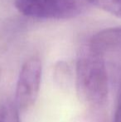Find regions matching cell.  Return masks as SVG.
<instances>
[{
    "label": "cell",
    "mask_w": 121,
    "mask_h": 122,
    "mask_svg": "<svg viewBox=\"0 0 121 122\" xmlns=\"http://www.w3.org/2000/svg\"><path fill=\"white\" fill-rule=\"evenodd\" d=\"M117 77V85H118V97H117V103L121 104V66H117L115 68Z\"/></svg>",
    "instance_id": "52a82bcc"
},
{
    "label": "cell",
    "mask_w": 121,
    "mask_h": 122,
    "mask_svg": "<svg viewBox=\"0 0 121 122\" xmlns=\"http://www.w3.org/2000/svg\"><path fill=\"white\" fill-rule=\"evenodd\" d=\"M0 122H21L19 110L11 101H5L0 105Z\"/></svg>",
    "instance_id": "5b68a950"
},
{
    "label": "cell",
    "mask_w": 121,
    "mask_h": 122,
    "mask_svg": "<svg viewBox=\"0 0 121 122\" xmlns=\"http://www.w3.org/2000/svg\"><path fill=\"white\" fill-rule=\"evenodd\" d=\"M91 0H15L17 9L25 16L42 19H69L86 13Z\"/></svg>",
    "instance_id": "7a4b0ae2"
},
{
    "label": "cell",
    "mask_w": 121,
    "mask_h": 122,
    "mask_svg": "<svg viewBox=\"0 0 121 122\" xmlns=\"http://www.w3.org/2000/svg\"><path fill=\"white\" fill-rule=\"evenodd\" d=\"M89 45L104 56L107 53L121 54V27L100 31L92 37Z\"/></svg>",
    "instance_id": "277c9868"
},
{
    "label": "cell",
    "mask_w": 121,
    "mask_h": 122,
    "mask_svg": "<svg viewBox=\"0 0 121 122\" xmlns=\"http://www.w3.org/2000/svg\"><path fill=\"white\" fill-rule=\"evenodd\" d=\"M92 4L121 18V0H91Z\"/></svg>",
    "instance_id": "8992f818"
},
{
    "label": "cell",
    "mask_w": 121,
    "mask_h": 122,
    "mask_svg": "<svg viewBox=\"0 0 121 122\" xmlns=\"http://www.w3.org/2000/svg\"><path fill=\"white\" fill-rule=\"evenodd\" d=\"M76 90L80 99L99 107L108 98V73L105 56L88 44L80 51L76 61Z\"/></svg>",
    "instance_id": "6da1fadb"
},
{
    "label": "cell",
    "mask_w": 121,
    "mask_h": 122,
    "mask_svg": "<svg viewBox=\"0 0 121 122\" xmlns=\"http://www.w3.org/2000/svg\"><path fill=\"white\" fill-rule=\"evenodd\" d=\"M114 122H121V104L117 103L116 110L115 112V117Z\"/></svg>",
    "instance_id": "ba28073f"
},
{
    "label": "cell",
    "mask_w": 121,
    "mask_h": 122,
    "mask_svg": "<svg viewBox=\"0 0 121 122\" xmlns=\"http://www.w3.org/2000/svg\"><path fill=\"white\" fill-rule=\"evenodd\" d=\"M42 71V61L37 56L29 58L23 65L15 95V104L19 111H28L35 104L40 91Z\"/></svg>",
    "instance_id": "3957f363"
}]
</instances>
